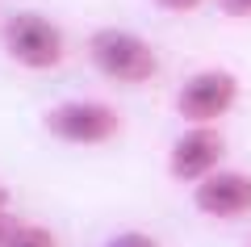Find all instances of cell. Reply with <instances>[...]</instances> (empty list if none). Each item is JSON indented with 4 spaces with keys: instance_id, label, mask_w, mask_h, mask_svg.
<instances>
[{
    "instance_id": "obj_1",
    "label": "cell",
    "mask_w": 251,
    "mask_h": 247,
    "mask_svg": "<svg viewBox=\"0 0 251 247\" xmlns=\"http://www.w3.org/2000/svg\"><path fill=\"white\" fill-rule=\"evenodd\" d=\"M92 71L109 84H122V88H143L163 71L159 46L151 38H143L138 29H122V26H100L88 34L84 42Z\"/></svg>"
},
{
    "instance_id": "obj_2",
    "label": "cell",
    "mask_w": 251,
    "mask_h": 247,
    "mask_svg": "<svg viewBox=\"0 0 251 247\" xmlns=\"http://www.w3.org/2000/svg\"><path fill=\"white\" fill-rule=\"evenodd\" d=\"M42 130L54 142H67V147H109L113 138H122L126 117L109 101L72 97V101H54L42 113Z\"/></svg>"
},
{
    "instance_id": "obj_3",
    "label": "cell",
    "mask_w": 251,
    "mask_h": 247,
    "mask_svg": "<svg viewBox=\"0 0 251 247\" xmlns=\"http://www.w3.org/2000/svg\"><path fill=\"white\" fill-rule=\"evenodd\" d=\"M0 46L17 67L25 71H54L67 59V34L59 21H50L38 9H17L0 26Z\"/></svg>"
},
{
    "instance_id": "obj_4",
    "label": "cell",
    "mask_w": 251,
    "mask_h": 247,
    "mask_svg": "<svg viewBox=\"0 0 251 247\" xmlns=\"http://www.w3.org/2000/svg\"><path fill=\"white\" fill-rule=\"evenodd\" d=\"M243 97V84L230 67H201L176 88V113L188 126H218L222 117L234 113Z\"/></svg>"
},
{
    "instance_id": "obj_5",
    "label": "cell",
    "mask_w": 251,
    "mask_h": 247,
    "mask_svg": "<svg viewBox=\"0 0 251 247\" xmlns=\"http://www.w3.org/2000/svg\"><path fill=\"white\" fill-rule=\"evenodd\" d=\"M226 159V134L218 126H184L168 147V176L176 185H201Z\"/></svg>"
},
{
    "instance_id": "obj_6",
    "label": "cell",
    "mask_w": 251,
    "mask_h": 247,
    "mask_svg": "<svg viewBox=\"0 0 251 247\" xmlns=\"http://www.w3.org/2000/svg\"><path fill=\"white\" fill-rule=\"evenodd\" d=\"M193 210L214 222H239L251 214V172L218 168L201 185H193Z\"/></svg>"
},
{
    "instance_id": "obj_7",
    "label": "cell",
    "mask_w": 251,
    "mask_h": 247,
    "mask_svg": "<svg viewBox=\"0 0 251 247\" xmlns=\"http://www.w3.org/2000/svg\"><path fill=\"white\" fill-rule=\"evenodd\" d=\"M9 247H59V239H54L46 226H38V222H17Z\"/></svg>"
},
{
    "instance_id": "obj_8",
    "label": "cell",
    "mask_w": 251,
    "mask_h": 247,
    "mask_svg": "<svg viewBox=\"0 0 251 247\" xmlns=\"http://www.w3.org/2000/svg\"><path fill=\"white\" fill-rule=\"evenodd\" d=\"M105 247H163V243L155 235H147V230H117Z\"/></svg>"
},
{
    "instance_id": "obj_9",
    "label": "cell",
    "mask_w": 251,
    "mask_h": 247,
    "mask_svg": "<svg viewBox=\"0 0 251 247\" xmlns=\"http://www.w3.org/2000/svg\"><path fill=\"white\" fill-rule=\"evenodd\" d=\"M218 9L234 21H251V0H218Z\"/></svg>"
},
{
    "instance_id": "obj_10",
    "label": "cell",
    "mask_w": 251,
    "mask_h": 247,
    "mask_svg": "<svg viewBox=\"0 0 251 247\" xmlns=\"http://www.w3.org/2000/svg\"><path fill=\"white\" fill-rule=\"evenodd\" d=\"M155 4H159L163 13H197L205 0H155Z\"/></svg>"
},
{
    "instance_id": "obj_11",
    "label": "cell",
    "mask_w": 251,
    "mask_h": 247,
    "mask_svg": "<svg viewBox=\"0 0 251 247\" xmlns=\"http://www.w3.org/2000/svg\"><path fill=\"white\" fill-rule=\"evenodd\" d=\"M13 230H17V218H13V214H0V247H9Z\"/></svg>"
},
{
    "instance_id": "obj_12",
    "label": "cell",
    "mask_w": 251,
    "mask_h": 247,
    "mask_svg": "<svg viewBox=\"0 0 251 247\" xmlns=\"http://www.w3.org/2000/svg\"><path fill=\"white\" fill-rule=\"evenodd\" d=\"M9 205H13V193H9V185H0V214H9Z\"/></svg>"
},
{
    "instance_id": "obj_13",
    "label": "cell",
    "mask_w": 251,
    "mask_h": 247,
    "mask_svg": "<svg viewBox=\"0 0 251 247\" xmlns=\"http://www.w3.org/2000/svg\"><path fill=\"white\" fill-rule=\"evenodd\" d=\"M247 247H251V243H247Z\"/></svg>"
}]
</instances>
